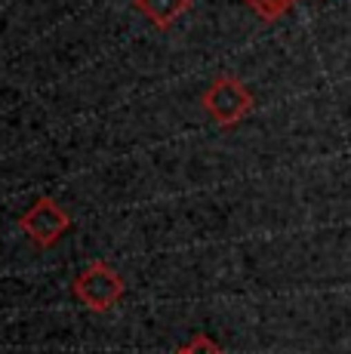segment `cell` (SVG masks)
Here are the masks:
<instances>
[{
    "label": "cell",
    "mask_w": 351,
    "mask_h": 354,
    "mask_svg": "<svg viewBox=\"0 0 351 354\" xmlns=\"http://www.w3.org/2000/svg\"><path fill=\"white\" fill-rule=\"evenodd\" d=\"M71 292L77 296V302H84L90 311L105 315V311L117 308V302L126 292V283L108 262H93L74 277Z\"/></svg>",
    "instance_id": "7a4b0ae2"
},
{
    "label": "cell",
    "mask_w": 351,
    "mask_h": 354,
    "mask_svg": "<svg viewBox=\"0 0 351 354\" xmlns=\"http://www.w3.org/2000/svg\"><path fill=\"white\" fill-rule=\"evenodd\" d=\"M176 354H225L216 342H210L207 336H191V342H185Z\"/></svg>",
    "instance_id": "8992f818"
},
{
    "label": "cell",
    "mask_w": 351,
    "mask_h": 354,
    "mask_svg": "<svg viewBox=\"0 0 351 354\" xmlns=\"http://www.w3.org/2000/svg\"><path fill=\"white\" fill-rule=\"evenodd\" d=\"M200 105H204L207 118H210L216 127L231 129L253 114L256 99H253V93L247 90V84H240L231 74H222V77H216L213 84L207 86V93L200 96Z\"/></svg>",
    "instance_id": "6da1fadb"
},
{
    "label": "cell",
    "mask_w": 351,
    "mask_h": 354,
    "mask_svg": "<svg viewBox=\"0 0 351 354\" xmlns=\"http://www.w3.org/2000/svg\"><path fill=\"white\" fill-rule=\"evenodd\" d=\"M19 228L35 241V247H53V243L71 228V216L65 213L50 194H44L22 213Z\"/></svg>",
    "instance_id": "3957f363"
},
{
    "label": "cell",
    "mask_w": 351,
    "mask_h": 354,
    "mask_svg": "<svg viewBox=\"0 0 351 354\" xmlns=\"http://www.w3.org/2000/svg\"><path fill=\"white\" fill-rule=\"evenodd\" d=\"M133 10L142 12L154 28L167 31L170 25H176V19L191 10V0H133Z\"/></svg>",
    "instance_id": "277c9868"
},
{
    "label": "cell",
    "mask_w": 351,
    "mask_h": 354,
    "mask_svg": "<svg viewBox=\"0 0 351 354\" xmlns=\"http://www.w3.org/2000/svg\"><path fill=\"white\" fill-rule=\"evenodd\" d=\"M244 3L259 19H265V22H278V19H283L290 10H293L296 0H244Z\"/></svg>",
    "instance_id": "5b68a950"
}]
</instances>
